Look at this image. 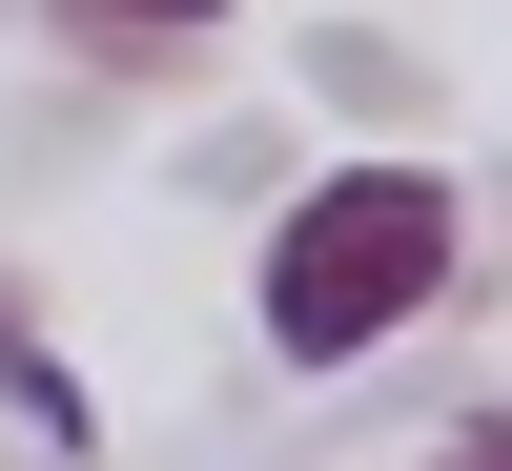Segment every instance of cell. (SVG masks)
<instances>
[{
	"label": "cell",
	"mask_w": 512,
	"mask_h": 471,
	"mask_svg": "<svg viewBox=\"0 0 512 471\" xmlns=\"http://www.w3.org/2000/svg\"><path fill=\"white\" fill-rule=\"evenodd\" d=\"M82 21H123V41H164V21H226V0H82Z\"/></svg>",
	"instance_id": "obj_2"
},
{
	"label": "cell",
	"mask_w": 512,
	"mask_h": 471,
	"mask_svg": "<svg viewBox=\"0 0 512 471\" xmlns=\"http://www.w3.org/2000/svg\"><path fill=\"white\" fill-rule=\"evenodd\" d=\"M431 471H512V451H492V431H472V451H431Z\"/></svg>",
	"instance_id": "obj_3"
},
{
	"label": "cell",
	"mask_w": 512,
	"mask_h": 471,
	"mask_svg": "<svg viewBox=\"0 0 512 471\" xmlns=\"http://www.w3.org/2000/svg\"><path fill=\"white\" fill-rule=\"evenodd\" d=\"M431 287H451V185L431 164H349V185H308L267 226V349L349 369V349H390Z\"/></svg>",
	"instance_id": "obj_1"
}]
</instances>
